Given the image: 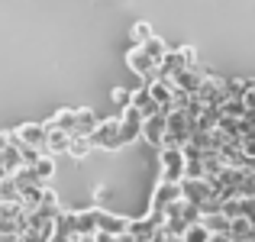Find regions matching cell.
I'll return each instance as SVG.
<instances>
[{
  "label": "cell",
  "instance_id": "1",
  "mask_svg": "<svg viewBox=\"0 0 255 242\" xmlns=\"http://www.w3.org/2000/svg\"><path fill=\"white\" fill-rule=\"evenodd\" d=\"M158 181L162 184H184L187 181L184 149H158Z\"/></svg>",
  "mask_w": 255,
  "mask_h": 242
},
{
  "label": "cell",
  "instance_id": "2",
  "mask_svg": "<svg viewBox=\"0 0 255 242\" xmlns=\"http://www.w3.org/2000/svg\"><path fill=\"white\" fill-rule=\"evenodd\" d=\"M91 139H94V149H100V152H120L123 149V123H120V117L100 120L97 132Z\"/></svg>",
  "mask_w": 255,
  "mask_h": 242
},
{
  "label": "cell",
  "instance_id": "3",
  "mask_svg": "<svg viewBox=\"0 0 255 242\" xmlns=\"http://www.w3.org/2000/svg\"><path fill=\"white\" fill-rule=\"evenodd\" d=\"M181 200H184L181 184H162V181H158L155 191H152V200H149V213L152 217H168L171 207L181 204Z\"/></svg>",
  "mask_w": 255,
  "mask_h": 242
},
{
  "label": "cell",
  "instance_id": "4",
  "mask_svg": "<svg viewBox=\"0 0 255 242\" xmlns=\"http://www.w3.org/2000/svg\"><path fill=\"white\" fill-rule=\"evenodd\" d=\"M13 139H16L19 145H26V149H36L45 155V139H49V129H45V123H19L16 129H10Z\"/></svg>",
  "mask_w": 255,
  "mask_h": 242
},
{
  "label": "cell",
  "instance_id": "5",
  "mask_svg": "<svg viewBox=\"0 0 255 242\" xmlns=\"http://www.w3.org/2000/svg\"><path fill=\"white\" fill-rule=\"evenodd\" d=\"M126 68H129L136 78H142L145 84L158 81V65L152 62L149 55H145V49H136V45H132V49L126 52Z\"/></svg>",
  "mask_w": 255,
  "mask_h": 242
},
{
  "label": "cell",
  "instance_id": "6",
  "mask_svg": "<svg viewBox=\"0 0 255 242\" xmlns=\"http://www.w3.org/2000/svg\"><path fill=\"white\" fill-rule=\"evenodd\" d=\"M129 226H132V220L123 217V213H110V210H100L97 213V230L104 233V236L126 239V236H129Z\"/></svg>",
  "mask_w": 255,
  "mask_h": 242
},
{
  "label": "cell",
  "instance_id": "7",
  "mask_svg": "<svg viewBox=\"0 0 255 242\" xmlns=\"http://www.w3.org/2000/svg\"><path fill=\"white\" fill-rule=\"evenodd\" d=\"M142 139L155 149H162L165 139H168V113H155V117L145 120V129H142Z\"/></svg>",
  "mask_w": 255,
  "mask_h": 242
},
{
  "label": "cell",
  "instance_id": "8",
  "mask_svg": "<svg viewBox=\"0 0 255 242\" xmlns=\"http://www.w3.org/2000/svg\"><path fill=\"white\" fill-rule=\"evenodd\" d=\"M120 123H123V145H129V142H139L142 139V129H145V117L139 110H123L120 113Z\"/></svg>",
  "mask_w": 255,
  "mask_h": 242
},
{
  "label": "cell",
  "instance_id": "9",
  "mask_svg": "<svg viewBox=\"0 0 255 242\" xmlns=\"http://www.w3.org/2000/svg\"><path fill=\"white\" fill-rule=\"evenodd\" d=\"M75 123H78V110L75 107H62V110H55L49 120H45L49 129H62V132H68V136H75Z\"/></svg>",
  "mask_w": 255,
  "mask_h": 242
},
{
  "label": "cell",
  "instance_id": "10",
  "mask_svg": "<svg viewBox=\"0 0 255 242\" xmlns=\"http://www.w3.org/2000/svg\"><path fill=\"white\" fill-rule=\"evenodd\" d=\"M45 129H49V126H45ZM71 139H75V136H68V132H62V129H49V139H45V155H52V158L68 155Z\"/></svg>",
  "mask_w": 255,
  "mask_h": 242
},
{
  "label": "cell",
  "instance_id": "11",
  "mask_svg": "<svg viewBox=\"0 0 255 242\" xmlns=\"http://www.w3.org/2000/svg\"><path fill=\"white\" fill-rule=\"evenodd\" d=\"M29 174H32V181H36V184L49 187L52 181H55V158H52V155H42L36 165L29 168Z\"/></svg>",
  "mask_w": 255,
  "mask_h": 242
},
{
  "label": "cell",
  "instance_id": "12",
  "mask_svg": "<svg viewBox=\"0 0 255 242\" xmlns=\"http://www.w3.org/2000/svg\"><path fill=\"white\" fill-rule=\"evenodd\" d=\"M145 87H149L152 100H155V104L162 107L165 113H168V110H171V100H174V87L168 84V81H162V78H158V81H152V84H145Z\"/></svg>",
  "mask_w": 255,
  "mask_h": 242
},
{
  "label": "cell",
  "instance_id": "13",
  "mask_svg": "<svg viewBox=\"0 0 255 242\" xmlns=\"http://www.w3.org/2000/svg\"><path fill=\"white\" fill-rule=\"evenodd\" d=\"M97 126H100V117L91 110V107H81V110H78V123H75V136L91 139L94 132H97Z\"/></svg>",
  "mask_w": 255,
  "mask_h": 242
},
{
  "label": "cell",
  "instance_id": "14",
  "mask_svg": "<svg viewBox=\"0 0 255 242\" xmlns=\"http://www.w3.org/2000/svg\"><path fill=\"white\" fill-rule=\"evenodd\" d=\"M181 71H187V65H184V62H181V55H178V49H174V52H171V55H168V58H165V62H162V68H158V78H162V81H168V84H171V81H174V78H178V75H181Z\"/></svg>",
  "mask_w": 255,
  "mask_h": 242
},
{
  "label": "cell",
  "instance_id": "15",
  "mask_svg": "<svg viewBox=\"0 0 255 242\" xmlns=\"http://www.w3.org/2000/svg\"><path fill=\"white\" fill-rule=\"evenodd\" d=\"M200 223L210 230V236H230V226H233V220L226 217V213H210V217H204Z\"/></svg>",
  "mask_w": 255,
  "mask_h": 242
},
{
  "label": "cell",
  "instance_id": "16",
  "mask_svg": "<svg viewBox=\"0 0 255 242\" xmlns=\"http://www.w3.org/2000/svg\"><path fill=\"white\" fill-rule=\"evenodd\" d=\"M142 49H145V55H149L152 62L158 65V68H162V62H165V58L171 55V52H168V45H165V39H162V36H152L149 42L142 45Z\"/></svg>",
  "mask_w": 255,
  "mask_h": 242
},
{
  "label": "cell",
  "instance_id": "17",
  "mask_svg": "<svg viewBox=\"0 0 255 242\" xmlns=\"http://www.w3.org/2000/svg\"><path fill=\"white\" fill-rule=\"evenodd\" d=\"M91 152H94V139H87V136H75V139H71V149H68L71 161H84Z\"/></svg>",
  "mask_w": 255,
  "mask_h": 242
},
{
  "label": "cell",
  "instance_id": "18",
  "mask_svg": "<svg viewBox=\"0 0 255 242\" xmlns=\"http://www.w3.org/2000/svg\"><path fill=\"white\" fill-rule=\"evenodd\" d=\"M152 36H155V32H152V26L145 23V19H139V23H132V29H129V39H132V45H136V49H142V45L149 42Z\"/></svg>",
  "mask_w": 255,
  "mask_h": 242
},
{
  "label": "cell",
  "instance_id": "19",
  "mask_svg": "<svg viewBox=\"0 0 255 242\" xmlns=\"http://www.w3.org/2000/svg\"><path fill=\"white\" fill-rule=\"evenodd\" d=\"M210 230H207L204 223H194V226H187V233L181 236V242H210Z\"/></svg>",
  "mask_w": 255,
  "mask_h": 242
},
{
  "label": "cell",
  "instance_id": "20",
  "mask_svg": "<svg viewBox=\"0 0 255 242\" xmlns=\"http://www.w3.org/2000/svg\"><path fill=\"white\" fill-rule=\"evenodd\" d=\"M132 94H136V91H129V87H113L110 97H113V104H117V107L129 110V107H132Z\"/></svg>",
  "mask_w": 255,
  "mask_h": 242
},
{
  "label": "cell",
  "instance_id": "21",
  "mask_svg": "<svg viewBox=\"0 0 255 242\" xmlns=\"http://www.w3.org/2000/svg\"><path fill=\"white\" fill-rule=\"evenodd\" d=\"M178 55H181V62H184L187 68H200V62H197V49H194V45H181Z\"/></svg>",
  "mask_w": 255,
  "mask_h": 242
},
{
  "label": "cell",
  "instance_id": "22",
  "mask_svg": "<svg viewBox=\"0 0 255 242\" xmlns=\"http://www.w3.org/2000/svg\"><path fill=\"white\" fill-rule=\"evenodd\" d=\"M113 197V194H110V187H107V184H97V191H94V207H97V210H107V200H110Z\"/></svg>",
  "mask_w": 255,
  "mask_h": 242
},
{
  "label": "cell",
  "instance_id": "23",
  "mask_svg": "<svg viewBox=\"0 0 255 242\" xmlns=\"http://www.w3.org/2000/svg\"><path fill=\"white\" fill-rule=\"evenodd\" d=\"M19 242H52V239H45V236H39V233H29V230H26L23 236H19Z\"/></svg>",
  "mask_w": 255,
  "mask_h": 242
},
{
  "label": "cell",
  "instance_id": "24",
  "mask_svg": "<svg viewBox=\"0 0 255 242\" xmlns=\"http://www.w3.org/2000/svg\"><path fill=\"white\" fill-rule=\"evenodd\" d=\"M0 242H19V236H13V233H0Z\"/></svg>",
  "mask_w": 255,
  "mask_h": 242
},
{
  "label": "cell",
  "instance_id": "25",
  "mask_svg": "<svg viewBox=\"0 0 255 242\" xmlns=\"http://www.w3.org/2000/svg\"><path fill=\"white\" fill-rule=\"evenodd\" d=\"M52 242H78V239H71V236H55Z\"/></svg>",
  "mask_w": 255,
  "mask_h": 242
},
{
  "label": "cell",
  "instance_id": "26",
  "mask_svg": "<svg viewBox=\"0 0 255 242\" xmlns=\"http://www.w3.org/2000/svg\"><path fill=\"white\" fill-rule=\"evenodd\" d=\"M210 242H233V239H230V236H213Z\"/></svg>",
  "mask_w": 255,
  "mask_h": 242
}]
</instances>
